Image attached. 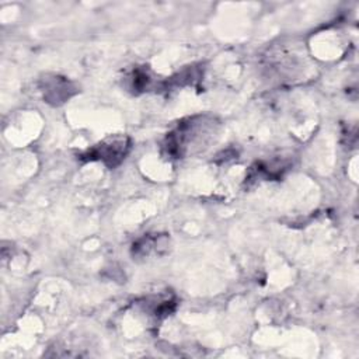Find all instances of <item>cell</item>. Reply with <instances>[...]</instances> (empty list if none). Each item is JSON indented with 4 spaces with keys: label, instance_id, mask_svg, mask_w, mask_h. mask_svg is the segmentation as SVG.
Returning <instances> with one entry per match:
<instances>
[{
    "label": "cell",
    "instance_id": "6da1fadb",
    "mask_svg": "<svg viewBox=\"0 0 359 359\" xmlns=\"http://www.w3.org/2000/svg\"><path fill=\"white\" fill-rule=\"evenodd\" d=\"M129 149V142L126 137H115L108 142H104L94 147L91 153L88 151L90 158H101L109 167L116 165L125 157Z\"/></svg>",
    "mask_w": 359,
    "mask_h": 359
}]
</instances>
